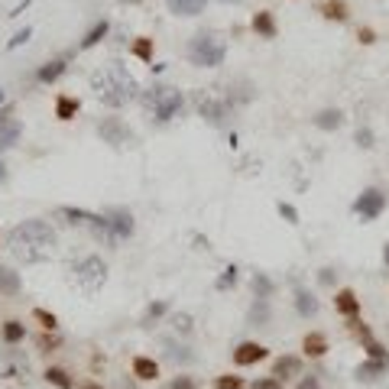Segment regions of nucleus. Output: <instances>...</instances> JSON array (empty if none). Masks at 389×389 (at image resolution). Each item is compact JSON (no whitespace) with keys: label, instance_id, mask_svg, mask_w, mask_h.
Listing matches in <instances>:
<instances>
[{"label":"nucleus","instance_id":"09e8293b","mask_svg":"<svg viewBox=\"0 0 389 389\" xmlns=\"http://www.w3.org/2000/svg\"><path fill=\"white\" fill-rule=\"evenodd\" d=\"M78 389H104L101 383H95V379H85V383H78Z\"/></svg>","mask_w":389,"mask_h":389},{"label":"nucleus","instance_id":"4be33fe9","mask_svg":"<svg viewBox=\"0 0 389 389\" xmlns=\"http://www.w3.org/2000/svg\"><path fill=\"white\" fill-rule=\"evenodd\" d=\"M65 68H68V62L65 59H52V62H46V65L39 68L36 78L42 81V85H52V81H59L62 75H65Z\"/></svg>","mask_w":389,"mask_h":389},{"label":"nucleus","instance_id":"c03bdc74","mask_svg":"<svg viewBox=\"0 0 389 389\" xmlns=\"http://www.w3.org/2000/svg\"><path fill=\"white\" fill-rule=\"evenodd\" d=\"M175 331L188 334V331H192V315H175Z\"/></svg>","mask_w":389,"mask_h":389},{"label":"nucleus","instance_id":"9b49d317","mask_svg":"<svg viewBox=\"0 0 389 389\" xmlns=\"http://www.w3.org/2000/svg\"><path fill=\"white\" fill-rule=\"evenodd\" d=\"M334 308H338V315H344V318H360V299H357V292L338 289L334 292Z\"/></svg>","mask_w":389,"mask_h":389},{"label":"nucleus","instance_id":"4468645a","mask_svg":"<svg viewBox=\"0 0 389 389\" xmlns=\"http://www.w3.org/2000/svg\"><path fill=\"white\" fill-rule=\"evenodd\" d=\"M55 214H59V218H65V224H72V227H78V224H81V227H91V224L97 221L95 211H85V208H72V205H62Z\"/></svg>","mask_w":389,"mask_h":389},{"label":"nucleus","instance_id":"c9c22d12","mask_svg":"<svg viewBox=\"0 0 389 389\" xmlns=\"http://www.w3.org/2000/svg\"><path fill=\"white\" fill-rule=\"evenodd\" d=\"M253 289H256L260 299H269V295H273V282H269L266 276H260V273H256V276H253Z\"/></svg>","mask_w":389,"mask_h":389},{"label":"nucleus","instance_id":"603ef678","mask_svg":"<svg viewBox=\"0 0 389 389\" xmlns=\"http://www.w3.org/2000/svg\"><path fill=\"white\" fill-rule=\"evenodd\" d=\"M0 104H3V88H0Z\"/></svg>","mask_w":389,"mask_h":389},{"label":"nucleus","instance_id":"412c9836","mask_svg":"<svg viewBox=\"0 0 389 389\" xmlns=\"http://www.w3.org/2000/svg\"><path fill=\"white\" fill-rule=\"evenodd\" d=\"M78 110H81V101H78V97H72V95L55 97V117H59V121H75Z\"/></svg>","mask_w":389,"mask_h":389},{"label":"nucleus","instance_id":"20e7f679","mask_svg":"<svg viewBox=\"0 0 389 389\" xmlns=\"http://www.w3.org/2000/svg\"><path fill=\"white\" fill-rule=\"evenodd\" d=\"M227 59V42L214 33H198L188 42V62L198 68H218Z\"/></svg>","mask_w":389,"mask_h":389},{"label":"nucleus","instance_id":"79ce46f5","mask_svg":"<svg viewBox=\"0 0 389 389\" xmlns=\"http://www.w3.org/2000/svg\"><path fill=\"white\" fill-rule=\"evenodd\" d=\"M253 389H282V379L276 377H263V379H256Z\"/></svg>","mask_w":389,"mask_h":389},{"label":"nucleus","instance_id":"a19ab883","mask_svg":"<svg viewBox=\"0 0 389 389\" xmlns=\"http://www.w3.org/2000/svg\"><path fill=\"white\" fill-rule=\"evenodd\" d=\"M276 208H279V214H282V218H286V221H289V224H299V211H295V208H292V205H286V201H279V205H276Z\"/></svg>","mask_w":389,"mask_h":389},{"label":"nucleus","instance_id":"2eb2a0df","mask_svg":"<svg viewBox=\"0 0 389 389\" xmlns=\"http://www.w3.org/2000/svg\"><path fill=\"white\" fill-rule=\"evenodd\" d=\"M299 373H302V357H295V353H286V357H279L273 364V377L282 379V383L289 377H299Z\"/></svg>","mask_w":389,"mask_h":389},{"label":"nucleus","instance_id":"b1692460","mask_svg":"<svg viewBox=\"0 0 389 389\" xmlns=\"http://www.w3.org/2000/svg\"><path fill=\"white\" fill-rule=\"evenodd\" d=\"M295 312H299L302 318L318 315V299L308 289H295Z\"/></svg>","mask_w":389,"mask_h":389},{"label":"nucleus","instance_id":"39448f33","mask_svg":"<svg viewBox=\"0 0 389 389\" xmlns=\"http://www.w3.org/2000/svg\"><path fill=\"white\" fill-rule=\"evenodd\" d=\"M75 273V282H78V289L88 292V295H95L104 282H108V263L101 260V256H85V260H78L72 266Z\"/></svg>","mask_w":389,"mask_h":389},{"label":"nucleus","instance_id":"864d4df0","mask_svg":"<svg viewBox=\"0 0 389 389\" xmlns=\"http://www.w3.org/2000/svg\"><path fill=\"white\" fill-rule=\"evenodd\" d=\"M224 3H240V0H224Z\"/></svg>","mask_w":389,"mask_h":389},{"label":"nucleus","instance_id":"4c0bfd02","mask_svg":"<svg viewBox=\"0 0 389 389\" xmlns=\"http://www.w3.org/2000/svg\"><path fill=\"white\" fill-rule=\"evenodd\" d=\"M36 344H39V347H42V351H55V347H59V344H62V338H59V334H55V331H52V334H49V331H46V334H42V338L36 340Z\"/></svg>","mask_w":389,"mask_h":389},{"label":"nucleus","instance_id":"8fccbe9b","mask_svg":"<svg viewBox=\"0 0 389 389\" xmlns=\"http://www.w3.org/2000/svg\"><path fill=\"white\" fill-rule=\"evenodd\" d=\"M7 182V166H3V159H0V185Z\"/></svg>","mask_w":389,"mask_h":389},{"label":"nucleus","instance_id":"6ab92c4d","mask_svg":"<svg viewBox=\"0 0 389 389\" xmlns=\"http://www.w3.org/2000/svg\"><path fill=\"white\" fill-rule=\"evenodd\" d=\"M20 134H23V123L20 121H0V153L3 149H10V146H16V140H20Z\"/></svg>","mask_w":389,"mask_h":389},{"label":"nucleus","instance_id":"6e6552de","mask_svg":"<svg viewBox=\"0 0 389 389\" xmlns=\"http://www.w3.org/2000/svg\"><path fill=\"white\" fill-rule=\"evenodd\" d=\"M386 208H389V194L383 192V188H364L360 198L353 201V214L364 221V224H370V221H377Z\"/></svg>","mask_w":389,"mask_h":389},{"label":"nucleus","instance_id":"0eeeda50","mask_svg":"<svg viewBox=\"0 0 389 389\" xmlns=\"http://www.w3.org/2000/svg\"><path fill=\"white\" fill-rule=\"evenodd\" d=\"M97 136H101L108 146H114V149H123V146L136 143L134 127H130L127 121H121V117H104V121L97 123Z\"/></svg>","mask_w":389,"mask_h":389},{"label":"nucleus","instance_id":"e433bc0d","mask_svg":"<svg viewBox=\"0 0 389 389\" xmlns=\"http://www.w3.org/2000/svg\"><path fill=\"white\" fill-rule=\"evenodd\" d=\"M162 389H198V383H194V377H172Z\"/></svg>","mask_w":389,"mask_h":389},{"label":"nucleus","instance_id":"2f4dec72","mask_svg":"<svg viewBox=\"0 0 389 389\" xmlns=\"http://www.w3.org/2000/svg\"><path fill=\"white\" fill-rule=\"evenodd\" d=\"M214 389H247L243 377H234V373H224V377L214 379Z\"/></svg>","mask_w":389,"mask_h":389},{"label":"nucleus","instance_id":"a878e982","mask_svg":"<svg viewBox=\"0 0 389 389\" xmlns=\"http://www.w3.org/2000/svg\"><path fill=\"white\" fill-rule=\"evenodd\" d=\"M0 338L7 340V344H20V340H26V325L16 321V318H10V321L0 325Z\"/></svg>","mask_w":389,"mask_h":389},{"label":"nucleus","instance_id":"37998d69","mask_svg":"<svg viewBox=\"0 0 389 389\" xmlns=\"http://www.w3.org/2000/svg\"><path fill=\"white\" fill-rule=\"evenodd\" d=\"M357 39H360L364 46H373V42H377V33H373L370 26H360V29H357Z\"/></svg>","mask_w":389,"mask_h":389},{"label":"nucleus","instance_id":"f8f14e48","mask_svg":"<svg viewBox=\"0 0 389 389\" xmlns=\"http://www.w3.org/2000/svg\"><path fill=\"white\" fill-rule=\"evenodd\" d=\"M250 29H253L260 39H276V33H279V26H276V16L269 10H256L253 20H250Z\"/></svg>","mask_w":389,"mask_h":389},{"label":"nucleus","instance_id":"cd10ccee","mask_svg":"<svg viewBox=\"0 0 389 389\" xmlns=\"http://www.w3.org/2000/svg\"><path fill=\"white\" fill-rule=\"evenodd\" d=\"M108 33H110V23H108V20H97V23L85 33V39H81V49H95L101 39L108 36Z\"/></svg>","mask_w":389,"mask_h":389},{"label":"nucleus","instance_id":"423d86ee","mask_svg":"<svg viewBox=\"0 0 389 389\" xmlns=\"http://www.w3.org/2000/svg\"><path fill=\"white\" fill-rule=\"evenodd\" d=\"M194 108H198V114H201V121H208L211 127H227L231 101L208 95V91H198V95H194Z\"/></svg>","mask_w":389,"mask_h":389},{"label":"nucleus","instance_id":"f03ea898","mask_svg":"<svg viewBox=\"0 0 389 389\" xmlns=\"http://www.w3.org/2000/svg\"><path fill=\"white\" fill-rule=\"evenodd\" d=\"M91 88H95V95L108 104V108H123V104H130L134 97H140V81L134 78V72L121 65V62H108V65H101L95 75H91Z\"/></svg>","mask_w":389,"mask_h":389},{"label":"nucleus","instance_id":"72a5a7b5","mask_svg":"<svg viewBox=\"0 0 389 389\" xmlns=\"http://www.w3.org/2000/svg\"><path fill=\"white\" fill-rule=\"evenodd\" d=\"M364 351H366V357H370V360H389L386 347H383L379 340H366V344H364Z\"/></svg>","mask_w":389,"mask_h":389},{"label":"nucleus","instance_id":"a211bd4d","mask_svg":"<svg viewBox=\"0 0 389 389\" xmlns=\"http://www.w3.org/2000/svg\"><path fill=\"white\" fill-rule=\"evenodd\" d=\"M130 370H134V377L143 379V383H153V379L159 377V364L153 360V357H134Z\"/></svg>","mask_w":389,"mask_h":389},{"label":"nucleus","instance_id":"f257e3e1","mask_svg":"<svg viewBox=\"0 0 389 389\" xmlns=\"http://www.w3.org/2000/svg\"><path fill=\"white\" fill-rule=\"evenodd\" d=\"M55 231H52V224L39 218H29V221H20L10 234H7V250L16 263H23V266H36V263H46L52 260L55 253Z\"/></svg>","mask_w":389,"mask_h":389},{"label":"nucleus","instance_id":"dca6fc26","mask_svg":"<svg viewBox=\"0 0 389 389\" xmlns=\"http://www.w3.org/2000/svg\"><path fill=\"white\" fill-rule=\"evenodd\" d=\"M383 373H389V360H370V357L353 370V377L360 379V383H373V379H379Z\"/></svg>","mask_w":389,"mask_h":389},{"label":"nucleus","instance_id":"ea45409f","mask_svg":"<svg viewBox=\"0 0 389 389\" xmlns=\"http://www.w3.org/2000/svg\"><path fill=\"white\" fill-rule=\"evenodd\" d=\"M29 36H33V29L26 26V29H20V33H16V36H13L10 42H7V49H20L23 42H29Z\"/></svg>","mask_w":389,"mask_h":389},{"label":"nucleus","instance_id":"7c9ffc66","mask_svg":"<svg viewBox=\"0 0 389 389\" xmlns=\"http://www.w3.org/2000/svg\"><path fill=\"white\" fill-rule=\"evenodd\" d=\"M166 312H169V305L166 302H153L149 308H146V315H143V328H153V321H159Z\"/></svg>","mask_w":389,"mask_h":389},{"label":"nucleus","instance_id":"49530a36","mask_svg":"<svg viewBox=\"0 0 389 389\" xmlns=\"http://www.w3.org/2000/svg\"><path fill=\"white\" fill-rule=\"evenodd\" d=\"M33 3H36V0H20V3L13 7V13H10V16H20V13H26V7H33Z\"/></svg>","mask_w":389,"mask_h":389},{"label":"nucleus","instance_id":"7ed1b4c3","mask_svg":"<svg viewBox=\"0 0 389 389\" xmlns=\"http://www.w3.org/2000/svg\"><path fill=\"white\" fill-rule=\"evenodd\" d=\"M140 104H143L146 114H149V117H153L156 123H169L172 117H179V114H182V108H185V95L179 91V88L156 81L153 88L140 91Z\"/></svg>","mask_w":389,"mask_h":389},{"label":"nucleus","instance_id":"c85d7f7f","mask_svg":"<svg viewBox=\"0 0 389 389\" xmlns=\"http://www.w3.org/2000/svg\"><path fill=\"white\" fill-rule=\"evenodd\" d=\"M42 377H46V383H52V386H59V389H75V379L68 377V370H62V366H49Z\"/></svg>","mask_w":389,"mask_h":389},{"label":"nucleus","instance_id":"ddd939ff","mask_svg":"<svg viewBox=\"0 0 389 389\" xmlns=\"http://www.w3.org/2000/svg\"><path fill=\"white\" fill-rule=\"evenodd\" d=\"M318 13L331 20V23H347L351 20V7H347V0H321L318 3Z\"/></svg>","mask_w":389,"mask_h":389},{"label":"nucleus","instance_id":"f3484780","mask_svg":"<svg viewBox=\"0 0 389 389\" xmlns=\"http://www.w3.org/2000/svg\"><path fill=\"white\" fill-rule=\"evenodd\" d=\"M302 351H305V357H312V360H318V357H325V353L331 351V347H328V338H325L321 331H312V334H305Z\"/></svg>","mask_w":389,"mask_h":389},{"label":"nucleus","instance_id":"c756f323","mask_svg":"<svg viewBox=\"0 0 389 389\" xmlns=\"http://www.w3.org/2000/svg\"><path fill=\"white\" fill-rule=\"evenodd\" d=\"M33 321H36L42 331H55V328H59V318L52 315V312H46V308H33Z\"/></svg>","mask_w":389,"mask_h":389},{"label":"nucleus","instance_id":"473e14b6","mask_svg":"<svg viewBox=\"0 0 389 389\" xmlns=\"http://www.w3.org/2000/svg\"><path fill=\"white\" fill-rule=\"evenodd\" d=\"M347 321H351L347 328H351L357 338L364 340V344H366V340H373V331H370V325H366V321H360V318H347Z\"/></svg>","mask_w":389,"mask_h":389},{"label":"nucleus","instance_id":"bb28decb","mask_svg":"<svg viewBox=\"0 0 389 389\" xmlns=\"http://www.w3.org/2000/svg\"><path fill=\"white\" fill-rule=\"evenodd\" d=\"M130 55H136L140 62H146V65H153V39L149 36H136L134 42H130Z\"/></svg>","mask_w":389,"mask_h":389},{"label":"nucleus","instance_id":"9d476101","mask_svg":"<svg viewBox=\"0 0 389 389\" xmlns=\"http://www.w3.org/2000/svg\"><path fill=\"white\" fill-rule=\"evenodd\" d=\"M231 357H234V366H253V364H263L269 357V351L263 344H256V340H240Z\"/></svg>","mask_w":389,"mask_h":389},{"label":"nucleus","instance_id":"a18cd8bd","mask_svg":"<svg viewBox=\"0 0 389 389\" xmlns=\"http://www.w3.org/2000/svg\"><path fill=\"white\" fill-rule=\"evenodd\" d=\"M295 389H321V383H318V377H302V383Z\"/></svg>","mask_w":389,"mask_h":389},{"label":"nucleus","instance_id":"3c124183","mask_svg":"<svg viewBox=\"0 0 389 389\" xmlns=\"http://www.w3.org/2000/svg\"><path fill=\"white\" fill-rule=\"evenodd\" d=\"M383 260H386V266H389V243L383 247Z\"/></svg>","mask_w":389,"mask_h":389},{"label":"nucleus","instance_id":"f704fd0d","mask_svg":"<svg viewBox=\"0 0 389 389\" xmlns=\"http://www.w3.org/2000/svg\"><path fill=\"white\" fill-rule=\"evenodd\" d=\"M237 273H240L237 266H227V269H224V276H221V279L214 282V286H218L221 292H224V289H231V286H237Z\"/></svg>","mask_w":389,"mask_h":389},{"label":"nucleus","instance_id":"58836bf2","mask_svg":"<svg viewBox=\"0 0 389 389\" xmlns=\"http://www.w3.org/2000/svg\"><path fill=\"white\" fill-rule=\"evenodd\" d=\"M353 140H357V146H364V149H370V146H373V130H370V127H360Z\"/></svg>","mask_w":389,"mask_h":389},{"label":"nucleus","instance_id":"393cba45","mask_svg":"<svg viewBox=\"0 0 389 389\" xmlns=\"http://www.w3.org/2000/svg\"><path fill=\"white\" fill-rule=\"evenodd\" d=\"M23 282H20V273H13L10 266H0V295H20Z\"/></svg>","mask_w":389,"mask_h":389},{"label":"nucleus","instance_id":"de8ad7c7","mask_svg":"<svg viewBox=\"0 0 389 389\" xmlns=\"http://www.w3.org/2000/svg\"><path fill=\"white\" fill-rule=\"evenodd\" d=\"M331 273H334V269H321V276H318V279L325 282V286H331V282H334V276H331Z\"/></svg>","mask_w":389,"mask_h":389},{"label":"nucleus","instance_id":"1a4fd4ad","mask_svg":"<svg viewBox=\"0 0 389 389\" xmlns=\"http://www.w3.org/2000/svg\"><path fill=\"white\" fill-rule=\"evenodd\" d=\"M101 214H104V221H108V227L117 243L127 240V237H134L136 224H134V214H130L127 208H108V211H101Z\"/></svg>","mask_w":389,"mask_h":389},{"label":"nucleus","instance_id":"5701e85b","mask_svg":"<svg viewBox=\"0 0 389 389\" xmlns=\"http://www.w3.org/2000/svg\"><path fill=\"white\" fill-rule=\"evenodd\" d=\"M315 127H318V130H338V127H344V110H338V108L318 110Z\"/></svg>","mask_w":389,"mask_h":389},{"label":"nucleus","instance_id":"aec40b11","mask_svg":"<svg viewBox=\"0 0 389 389\" xmlns=\"http://www.w3.org/2000/svg\"><path fill=\"white\" fill-rule=\"evenodd\" d=\"M166 7L175 16H198L208 7V0H166Z\"/></svg>","mask_w":389,"mask_h":389}]
</instances>
